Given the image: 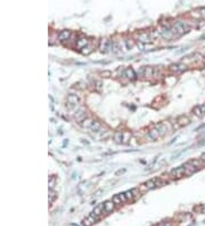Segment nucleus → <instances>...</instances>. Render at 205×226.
Masks as SVG:
<instances>
[{"label": "nucleus", "mask_w": 205, "mask_h": 226, "mask_svg": "<svg viewBox=\"0 0 205 226\" xmlns=\"http://www.w3.org/2000/svg\"><path fill=\"white\" fill-rule=\"evenodd\" d=\"M171 30L173 31L176 37H179V36H181V34H184V33H186V32L189 31V26H188L187 23L182 22V21H179V22H176L173 24Z\"/></svg>", "instance_id": "obj_1"}, {"label": "nucleus", "mask_w": 205, "mask_h": 226, "mask_svg": "<svg viewBox=\"0 0 205 226\" xmlns=\"http://www.w3.org/2000/svg\"><path fill=\"white\" fill-rule=\"evenodd\" d=\"M80 103V98L77 95L71 94L67 96L66 98V106L69 110H72V109H75V106H77Z\"/></svg>", "instance_id": "obj_2"}, {"label": "nucleus", "mask_w": 205, "mask_h": 226, "mask_svg": "<svg viewBox=\"0 0 205 226\" xmlns=\"http://www.w3.org/2000/svg\"><path fill=\"white\" fill-rule=\"evenodd\" d=\"M187 69L186 64H182V63H178V64H172L170 68H169V71L174 73V74H178V73H181L184 72Z\"/></svg>", "instance_id": "obj_3"}, {"label": "nucleus", "mask_w": 205, "mask_h": 226, "mask_svg": "<svg viewBox=\"0 0 205 226\" xmlns=\"http://www.w3.org/2000/svg\"><path fill=\"white\" fill-rule=\"evenodd\" d=\"M184 167H185V176H190V175H193V174H195L196 171H198L200 168H197L195 165H193L190 161H188L187 163L184 165Z\"/></svg>", "instance_id": "obj_4"}, {"label": "nucleus", "mask_w": 205, "mask_h": 226, "mask_svg": "<svg viewBox=\"0 0 205 226\" xmlns=\"http://www.w3.org/2000/svg\"><path fill=\"white\" fill-rule=\"evenodd\" d=\"M170 176L173 177V178H181V177H184L185 176V167L182 166V167H178L176 169L171 170Z\"/></svg>", "instance_id": "obj_5"}, {"label": "nucleus", "mask_w": 205, "mask_h": 226, "mask_svg": "<svg viewBox=\"0 0 205 226\" xmlns=\"http://www.w3.org/2000/svg\"><path fill=\"white\" fill-rule=\"evenodd\" d=\"M160 33H161V37L167 39V40H170V39L176 37L174 33H173V31H172L171 29H169V28H163V29L160 31Z\"/></svg>", "instance_id": "obj_6"}, {"label": "nucleus", "mask_w": 205, "mask_h": 226, "mask_svg": "<svg viewBox=\"0 0 205 226\" xmlns=\"http://www.w3.org/2000/svg\"><path fill=\"white\" fill-rule=\"evenodd\" d=\"M113 47V43L111 40H107V39H103L100 41V46H99V49L101 52H107L108 49H111Z\"/></svg>", "instance_id": "obj_7"}, {"label": "nucleus", "mask_w": 205, "mask_h": 226, "mask_svg": "<svg viewBox=\"0 0 205 226\" xmlns=\"http://www.w3.org/2000/svg\"><path fill=\"white\" fill-rule=\"evenodd\" d=\"M98 219H99L98 217H96L95 215L90 214V215H89L87 218H84V219H83V222H82V225H83V226H91L93 223H96Z\"/></svg>", "instance_id": "obj_8"}, {"label": "nucleus", "mask_w": 205, "mask_h": 226, "mask_svg": "<svg viewBox=\"0 0 205 226\" xmlns=\"http://www.w3.org/2000/svg\"><path fill=\"white\" fill-rule=\"evenodd\" d=\"M138 41L139 42H144V43H147V42H150V40H152V37H150V33L148 32H140L138 36Z\"/></svg>", "instance_id": "obj_9"}, {"label": "nucleus", "mask_w": 205, "mask_h": 226, "mask_svg": "<svg viewBox=\"0 0 205 226\" xmlns=\"http://www.w3.org/2000/svg\"><path fill=\"white\" fill-rule=\"evenodd\" d=\"M115 206H116V205L113 202V200H108V201L104 202V211H105L106 214L112 212L113 210H114V208H115Z\"/></svg>", "instance_id": "obj_10"}, {"label": "nucleus", "mask_w": 205, "mask_h": 226, "mask_svg": "<svg viewBox=\"0 0 205 226\" xmlns=\"http://www.w3.org/2000/svg\"><path fill=\"white\" fill-rule=\"evenodd\" d=\"M88 45H89V40L87 38H80L76 40V48H79V49H83Z\"/></svg>", "instance_id": "obj_11"}, {"label": "nucleus", "mask_w": 205, "mask_h": 226, "mask_svg": "<svg viewBox=\"0 0 205 226\" xmlns=\"http://www.w3.org/2000/svg\"><path fill=\"white\" fill-rule=\"evenodd\" d=\"M189 122H190V121H189V119H188L187 116H185V115H181V116H179V118L177 119V127L187 126Z\"/></svg>", "instance_id": "obj_12"}, {"label": "nucleus", "mask_w": 205, "mask_h": 226, "mask_svg": "<svg viewBox=\"0 0 205 226\" xmlns=\"http://www.w3.org/2000/svg\"><path fill=\"white\" fill-rule=\"evenodd\" d=\"M70 38H71V31H69V30H64V31L59 32V34H58V39L60 41L70 40Z\"/></svg>", "instance_id": "obj_13"}, {"label": "nucleus", "mask_w": 205, "mask_h": 226, "mask_svg": "<svg viewBox=\"0 0 205 226\" xmlns=\"http://www.w3.org/2000/svg\"><path fill=\"white\" fill-rule=\"evenodd\" d=\"M75 120L77 121V122H82L84 119H87L86 118V112H84V110L83 109H81V110H79L77 112L75 113Z\"/></svg>", "instance_id": "obj_14"}, {"label": "nucleus", "mask_w": 205, "mask_h": 226, "mask_svg": "<svg viewBox=\"0 0 205 226\" xmlns=\"http://www.w3.org/2000/svg\"><path fill=\"white\" fill-rule=\"evenodd\" d=\"M103 212H105V211H104V205H99V206H97L96 208H93V212H91V214L95 215L96 217H98V218H99V217L101 216V214H103Z\"/></svg>", "instance_id": "obj_15"}, {"label": "nucleus", "mask_w": 205, "mask_h": 226, "mask_svg": "<svg viewBox=\"0 0 205 226\" xmlns=\"http://www.w3.org/2000/svg\"><path fill=\"white\" fill-rule=\"evenodd\" d=\"M93 121H95V120L91 119V118H87V119H84V120L81 122V126H82L83 128H86V129H90L91 126H93Z\"/></svg>", "instance_id": "obj_16"}, {"label": "nucleus", "mask_w": 205, "mask_h": 226, "mask_svg": "<svg viewBox=\"0 0 205 226\" xmlns=\"http://www.w3.org/2000/svg\"><path fill=\"white\" fill-rule=\"evenodd\" d=\"M124 76H127L129 80H134L136 79V76H137V74L134 73V71L132 70V69H127L125 71H124Z\"/></svg>", "instance_id": "obj_17"}, {"label": "nucleus", "mask_w": 205, "mask_h": 226, "mask_svg": "<svg viewBox=\"0 0 205 226\" xmlns=\"http://www.w3.org/2000/svg\"><path fill=\"white\" fill-rule=\"evenodd\" d=\"M101 123L99 122V121H93V126H91V128H90V130H93V132H100L101 130Z\"/></svg>", "instance_id": "obj_18"}, {"label": "nucleus", "mask_w": 205, "mask_h": 226, "mask_svg": "<svg viewBox=\"0 0 205 226\" xmlns=\"http://www.w3.org/2000/svg\"><path fill=\"white\" fill-rule=\"evenodd\" d=\"M114 141L116 143H123V132H117L114 135Z\"/></svg>", "instance_id": "obj_19"}, {"label": "nucleus", "mask_w": 205, "mask_h": 226, "mask_svg": "<svg viewBox=\"0 0 205 226\" xmlns=\"http://www.w3.org/2000/svg\"><path fill=\"white\" fill-rule=\"evenodd\" d=\"M193 112L195 113V115H196V116H198V118H201V116H203V115H204V113H203V110H202V106H201V105H198V106L194 107Z\"/></svg>", "instance_id": "obj_20"}, {"label": "nucleus", "mask_w": 205, "mask_h": 226, "mask_svg": "<svg viewBox=\"0 0 205 226\" xmlns=\"http://www.w3.org/2000/svg\"><path fill=\"white\" fill-rule=\"evenodd\" d=\"M57 198L56 193H55V191L54 189H49V203L50 205H53V202H54V200Z\"/></svg>", "instance_id": "obj_21"}, {"label": "nucleus", "mask_w": 205, "mask_h": 226, "mask_svg": "<svg viewBox=\"0 0 205 226\" xmlns=\"http://www.w3.org/2000/svg\"><path fill=\"white\" fill-rule=\"evenodd\" d=\"M112 200H113V202H114V203H115L116 206H119V205H122V203H123L119 194H116V195H114V196H113V199H112Z\"/></svg>", "instance_id": "obj_22"}, {"label": "nucleus", "mask_w": 205, "mask_h": 226, "mask_svg": "<svg viewBox=\"0 0 205 226\" xmlns=\"http://www.w3.org/2000/svg\"><path fill=\"white\" fill-rule=\"evenodd\" d=\"M55 183H56V178H55V176H51L49 179V189H54Z\"/></svg>", "instance_id": "obj_23"}, {"label": "nucleus", "mask_w": 205, "mask_h": 226, "mask_svg": "<svg viewBox=\"0 0 205 226\" xmlns=\"http://www.w3.org/2000/svg\"><path fill=\"white\" fill-rule=\"evenodd\" d=\"M124 194H125V196L128 198V200H131V199H133V198H134V193H133V189L124 192Z\"/></svg>", "instance_id": "obj_24"}, {"label": "nucleus", "mask_w": 205, "mask_h": 226, "mask_svg": "<svg viewBox=\"0 0 205 226\" xmlns=\"http://www.w3.org/2000/svg\"><path fill=\"white\" fill-rule=\"evenodd\" d=\"M191 16L195 17V19H202V14L198 13V12H193L191 13Z\"/></svg>", "instance_id": "obj_25"}, {"label": "nucleus", "mask_w": 205, "mask_h": 226, "mask_svg": "<svg viewBox=\"0 0 205 226\" xmlns=\"http://www.w3.org/2000/svg\"><path fill=\"white\" fill-rule=\"evenodd\" d=\"M119 195H120V198H121V200H122V202H123V203H125V202L128 201V198L125 196V194H124V193H120Z\"/></svg>", "instance_id": "obj_26"}, {"label": "nucleus", "mask_w": 205, "mask_h": 226, "mask_svg": "<svg viewBox=\"0 0 205 226\" xmlns=\"http://www.w3.org/2000/svg\"><path fill=\"white\" fill-rule=\"evenodd\" d=\"M200 12H201V14H202V17H203V19H205V8H204V9H201Z\"/></svg>", "instance_id": "obj_27"}, {"label": "nucleus", "mask_w": 205, "mask_h": 226, "mask_svg": "<svg viewBox=\"0 0 205 226\" xmlns=\"http://www.w3.org/2000/svg\"><path fill=\"white\" fill-rule=\"evenodd\" d=\"M201 160H203V161L205 162V153H203V154L201 155Z\"/></svg>", "instance_id": "obj_28"}, {"label": "nucleus", "mask_w": 205, "mask_h": 226, "mask_svg": "<svg viewBox=\"0 0 205 226\" xmlns=\"http://www.w3.org/2000/svg\"><path fill=\"white\" fill-rule=\"evenodd\" d=\"M160 226H172L171 224H169V223H164V224H161Z\"/></svg>", "instance_id": "obj_29"}, {"label": "nucleus", "mask_w": 205, "mask_h": 226, "mask_svg": "<svg viewBox=\"0 0 205 226\" xmlns=\"http://www.w3.org/2000/svg\"><path fill=\"white\" fill-rule=\"evenodd\" d=\"M71 226H76V225H73V224H72V225H71Z\"/></svg>", "instance_id": "obj_30"}]
</instances>
